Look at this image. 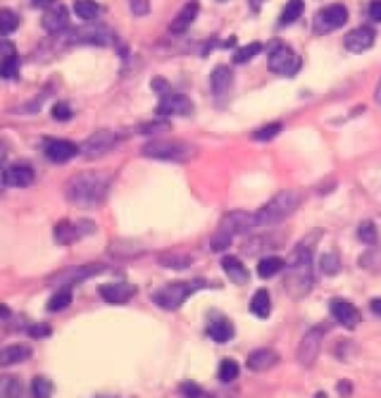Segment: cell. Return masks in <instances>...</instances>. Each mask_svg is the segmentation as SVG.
<instances>
[{"instance_id": "10", "label": "cell", "mask_w": 381, "mask_h": 398, "mask_svg": "<svg viewBox=\"0 0 381 398\" xmlns=\"http://www.w3.org/2000/svg\"><path fill=\"white\" fill-rule=\"evenodd\" d=\"M256 227H259L256 221V215L250 214V212H246V210L228 212V214L222 217L219 222V230L225 231V233L231 236L246 235Z\"/></svg>"}, {"instance_id": "50", "label": "cell", "mask_w": 381, "mask_h": 398, "mask_svg": "<svg viewBox=\"0 0 381 398\" xmlns=\"http://www.w3.org/2000/svg\"><path fill=\"white\" fill-rule=\"evenodd\" d=\"M51 327L46 326V324H34L29 328V336L33 339H43L51 336Z\"/></svg>"}, {"instance_id": "36", "label": "cell", "mask_w": 381, "mask_h": 398, "mask_svg": "<svg viewBox=\"0 0 381 398\" xmlns=\"http://www.w3.org/2000/svg\"><path fill=\"white\" fill-rule=\"evenodd\" d=\"M238 375H240V366L236 359L225 358L220 361L219 370H218V377L220 382L229 384L232 381H236Z\"/></svg>"}, {"instance_id": "24", "label": "cell", "mask_w": 381, "mask_h": 398, "mask_svg": "<svg viewBox=\"0 0 381 398\" xmlns=\"http://www.w3.org/2000/svg\"><path fill=\"white\" fill-rule=\"evenodd\" d=\"M69 23V12L66 6L57 5L48 9L42 17V26L45 27L46 32L50 33H59L64 30V27Z\"/></svg>"}, {"instance_id": "25", "label": "cell", "mask_w": 381, "mask_h": 398, "mask_svg": "<svg viewBox=\"0 0 381 398\" xmlns=\"http://www.w3.org/2000/svg\"><path fill=\"white\" fill-rule=\"evenodd\" d=\"M82 239L76 222L69 219H61L54 227V240L61 246H70Z\"/></svg>"}, {"instance_id": "16", "label": "cell", "mask_w": 381, "mask_h": 398, "mask_svg": "<svg viewBox=\"0 0 381 398\" xmlns=\"http://www.w3.org/2000/svg\"><path fill=\"white\" fill-rule=\"evenodd\" d=\"M207 336L216 344H228L236 336L234 324L225 315L212 312L207 324Z\"/></svg>"}, {"instance_id": "40", "label": "cell", "mask_w": 381, "mask_h": 398, "mask_svg": "<svg viewBox=\"0 0 381 398\" xmlns=\"http://www.w3.org/2000/svg\"><path fill=\"white\" fill-rule=\"evenodd\" d=\"M358 235L362 242L369 246H374L378 243V231L373 221L360 222V226L358 228Z\"/></svg>"}, {"instance_id": "2", "label": "cell", "mask_w": 381, "mask_h": 398, "mask_svg": "<svg viewBox=\"0 0 381 398\" xmlns=\"http://www.w3.org/2000/svg\"><path fill=\"white\" fill-rule=\"evenodd\" d=\"M285 290L294 300H302L313 290L314 273H313V251L311 246L304 243L296 246L285 275Z\"/></svg>"}, {"instance_id": "49", "label": "cell", "mask_w": 381, "mask_h": 398, "mask_svg": "<svg viewBox=\"0 0 381 398\" xmlns=\"http://www.w3.org/2000/svg\"><path fill=\"white\" fill-rule=\"evenodd\" d=\"M130 8H132V12L137 17L147 15L151 11V3L150 0H130Z\"/></svg>"}, {"instance_id": "54", "label": "cell", "mask_w": 381, "mask_h": 398, "mask_svg": "<svg viewBox=\"0 0 381 398\" xmlns=\"http://www.w3.org/2000/svg\"><path fill=\"white\" fill-rule=\"evenodd\" d=\"M371 310H373L378 318H381V299H374L371 301Z\"/></svg>"}, {"instance_id": "6", "label": "cell", "mask_w": 381, "mask_h": 398, "mask_svg": "<svg viewBox=\"0 0 381 398\" xmlns=\"http://www.w3.org/2000/svg\"><path fill=\"white\" fill-rule=\"evenodd\" d=\"M106 270V266L101 263H91V264H81V266H70L63 268V270L51 275L46 282L51 286H72L76 283H82L92 277L99 276Z\"/></svg>"}, {"instance_id": "31", "label": "cell", "mask_w": 381, "mask_h": 398, "mask_svg": "<svg viewBox=\"0 0 381 398\" xmlns=\"http://www.w3.org/2000/svg\"><path fill=\"white\" fill-rule=\"evenodd\" d=\"M359 266L368 272H381V245H374L362 254Z\"/></svg>"}, {"instance_id": "48", "label": "cell", "mask_w": 381, "mask_h": 398, "mask_svg": "<svg viewBox=\"0 0 381 398\" xmlns=\"http://www.w3.org/2000/svg\"><path fill=\"white\" fill-rule=\"evenodd\" d=\"M181 394L183 397H191V398H197V397H203L204 395V391L201 390V388L192 382V381H185L182 385H181Z\"/></svg>"}, {"instance_id": "44", "label": "cell", "mask_w": 381, "mask_h": 398, "mask_svg": "<svg viewBox=\"0 0 381 398\" xmlns=\"http://www.w3.org/2000/svg\"><path fill=\"white\" fill-rule=\"evenodd\" d=\"M320 268L325 275L333 276L340 273L341 270V263L340 258L336 254H325L320 258Z\"/></svg>"}, {"instance_id": "17", "label": "cell", "mask_w": 381, "mask_h": 398, "mask_svg": "<svg viewBox=\"0 0 381 398\" xmlns=\"http://www.w3.org/2000/svg\"><path fill=\"white\" fill-rule=\"evenodd\" d=\"M329 309L332 317L336 318L340 322V326H342L344 328L349 330L356 328L362 321V315L359 309L355 304L344 299H333L329 304Z\"/></svg>"}, {"instance_id": "37", "label": "cell", "mask_w": 381, "mask_h": 398, "mask_svg": "<svg viewBox=\"0 0 381 398\" xmlns=\"http://www.w3.org/2000/svg\"><path fill=\"white\" fill-rule=\"evenodd\" d=\"M18 26H20V20H18V15L12 11V9L2 8L0 9V34L8 36L14 33Z\"/></svg>"}, {"instance_id": "52", "label": "cell", "mask_w": 381, "mask_h": 398, "mask_svg": "<svg viewBox=\"0 0 381 398\" xmlns=\"http://www.w3.org/2000/svg\"><path fill=\"white\" fill-rule=\"evenodd\" d=\"M351 384H350V381H341L340 384H338V392L341 394V395H350L351 394Z\"/></svg>"}, {"instance_id": "43", "label": "cell", "mask_w": 381, "mask_h": 398, "mask_svg": "<svg viewBox=\"0 0 381 398\" xmlns=\"http://www.w3.org/2000/svg\"><path fill=\"white\" fill-rule=\"evenodd\" d=\"M52 391H54V386H52L51 381H48V379H46V377L38 376V377L33 379V382H32V392H33L34 397H38V398L51 397Z\"/></svg>"}, {"instance_id": "5", "label": "cell", "mask_w": 381, "mask_h": 398, "mask_svg": "<svg viewBox=\"0 0 381 398\" xmlns=\"http://www.w3.org/2000/svg\"><path fill=\"white\" fill-rule=\"evenodd\" d=\"M197 148L183 141H151L142 148V155L146 159L188 163L197 157Z\"/></svg>"}, {"instance_id": "46", "label": "cell", "mask_w": 381, "mask_h": 398, "mask_svg": "<svg viewBox=\"0 0 381 398\" xmlns=\"http://www.w3.org/2000/svg\"><path fill=\"white\" fill-rule=\"evenodd\" d=\"M170 130V124L165 121V119H156V121L152 123H145L141 126V133L142 135H156V133H163Z\"/></svg>"}, {"instance_id": "56", "label": "cell", "mask_w": 381, "mask_h": 398, "mask_svg": "<svg viewBox=\"0 0 381 398\" xmlns=\"http://www.w3.org/2000/svg\"><path fill=\"white\" fill-rule=\"evenodd\" d=\"M52 2H54V0H34V3L39 5V6H46V5H50Z\"/></svg>"}, {"instance_id": "21", "label": "cell", "mask_w": 381, "mask_h": 398, "mask_svg": "<svg viewBox=\"0 0 381 398\" xmlns=\"http://www.w3.org/2000/svg\"><path fill=\"white\" fill-rule=\"evenodd\" d=\"M220 266L224 268L228 279L236 285H245L250 279V273L246 266L241 263L236 255H225L220 260Z\"/></svg>"}, {"instance_id": "53", "label": "cell", "mask_w": 381, "mask_h": 398, "mask_svg": "<svg viewBox=\"0 0 381 398\" xmlns=\"http://www.w3.org/2000/svg\"><path fill=\"white\" fill-rule=\"evenodd\" d=\"M6 159H8V145L3 141H0V170H2Z\"/></svg>"}, {"instance_id": "8", "label": "cell", "mask_w": 381, "mask_h": 398, "mask_svg": "<svg viewBox=\"0 0 381 398\" xmlns=\"http://www.w3.org/2000/svg\"><path fill=\"white\" fill-rule=\"evenodd\" d=\"M347 20L349 11L346 6L341 3L329 5L316 14L313 20V30L316 34H327L341 29L347 23Z\"/></svg>"}, {"instance_id": "26", "label": "cell", "mask_w": 381, "mask_h": 398, "mask_svg": "<svg viewBox=\"0 0 381 398\" xmlns=\"http://www.w3.org/2000/svg\"><path fill=\"white\" fill-rule=\"evenodd\" d=\"M249 310L261 319H267L269 317V313H271V299H269L267 290L261 288L254 294L249 304Z\"/></svg>"}, {"instance_id": "13", "label": "cell", "mask_w": 381, "mask_h": 398, "mask_svg": "<svg viewBox=\"0 0 381 398\" xmlns=\"http://www.w3.org/2000/svg\"><path fill=\"white\" fill-rule=\"evenodd\" d=\"M36 179V173L32 166L15 163L8 166L2 175V182L8 188H29Z\"/></svg>"}, {"instance_id": "32", "label": "cell", "mask_w": 381, "mask_h": 398, "mask_svg": "<svg viewBox=\"0 0 381 398\" xmlns=\"http://www.w3.org/2000/svg\"><path fill=\"white\" fill-rule=\"evenodd\" d=\"M283 266H285V261L282 260V258L267 257V258H262V260L258 263L256 270H258V275L261 276L262 279H269V277L280 272Z\"/></svg>"}, {"instance_id": "38", "label": "cell", "mask_w": 381, "mask_h": 398, "mask_svg": "<svg viewBox=\"0 0 381 398\" xmlns=\"http://www.w3.org/2000/svg\"><path fill=\"white\" fill-rule=\"evenodd\" d=\"M269 248L271 246L268 245V239L265 236H255L241 246V252L247 257H255L261 252H267Z\"/></svg>"}, {"instance_id": "27", "label": "cell", "mask_w": 381, "mask_h": 398, "mask_svg": "<svg viewBox=\"0 0 381 398\" xmlns=\"http://www.w3.org/2000/svg\"><path fill=\"white\" fill-rule=\"evenodd\" d=\"M73 301L72 286H60V288L52 294V297L46 303V310L57 313L68 309Z\"/></svg>"}, {"instance_id": "23", "label": "cell", "mask_w": 381, "mask_h": 398, "mask_svg": "<svg viewBox=\"0 0 381 398\" xmlns=\"http://www.w3.org/2000/svg\"><path fill=\"white\" fill-rule=\"evenodd\" d=\"M232 84V72L225 64H219L210 73V90L215 97H224Z\"/></svg>"}, {"instance_id": "41", "label": "cell", "mask_w": 381, "mask_h": 398, "mask_svg": "<svg viewBox=\"0 0 381 398\" xmlns=\"http://www.w3.org/2000/svg\"><path fill=\"white\" fill-rule=\"evenodd\" d=\"M231 243H232V236L218 228L216 233L210 239V249L213 252H224L231 246Z\"/></svg>"}, {"instance_id": "39", "label": "cell", "mask_w": 381, "mask_h": 398, "mask_svg": "<svg viewBox=\"0 0 381 398\" xmlns=\"http://www.w3.org/2000/svg\"><path fill=\"white\" fill-rule=\"evenodd\" d=\"M261 51H262V43H259V42L247 43L245 46H241V48H238L234 52V55H232V61L237 63V64L247 63L249 60H252L255 55H258Z\"/></svg>"}, {"instance_id": "34", "label": "cell", "mask_w": 381, "mask_h": 398, "mask_svg": "<svg viewBox=\"0 0 381 398\" xmlns=\"http://www.w3.org/2000/svg\"><path fill=\"white\" fill-rule=\"evenodd\" d=\"M304 9H305L304 0H289L287 5L285 6L283 12H282L280 23L282 24H292L295 21H298L304 14Z\"/></svg>"}, {"instance_id": "11", "label": "cell", "mask_w": 381, "mask_h": 398, "mask_svg": "<svg viewBox=\"0 0 381 398\" xmlns=\"http://www.w3.org/2000/svg\"><path fill=\"white\" fill-rule=\"evenodd\" d=\"M115 133L112 130H99L91 135L81 146V154L85 159H99V157L107 154L115 145Z\"/></svg>"}, {"instance_id": "28", "label": "cell", "mask_w": 381, "mask_h": 398, "mask_svg": "<svg viewBox=\"0 0 381 398\" xmlns=\"http://www.w3.org/2000/svg\"><path fill=\"white\" fill-rule=\"evenodd\" d=\"M76 41L91 45H107L110 42V33L105 27H87L78 32Z\"/></svg>"}, {"instance_id": "1", "label": "cell", "mask_w": 381, "mask_h": 398, "mask_svg": "<svg viewBox=\"0 0 381 398\" xmlns=\"http://www.w3.org/2000/svg\"><path fill=\"white\" fill-rule=\"evenodd\" d=\"M109 187L110 177L106 172H79L68 181L64 187V197L72 206L92 209L106 200Z\"/></svg>"}, {"instance_id": "51", "label": "cell", "mask_w": 381, "mask_h": 398, "mask_svg": "<svg viewBox=\"0 0 381 398\" xmlns=\"http://www.w3.org/2000/svg\"><path fill=\"white\" fill-rule=\"evenodd\" d=\"M368 12L369 17L373 18V21L381 23V0H373V2L369 3Z\"/></svg>"}, {"instance_id": "18", "label": "cell", "mask_w": 381, "mask_h": 398, "mask_svg": "<svg viewBox=\"0 0 381 398\" xmlns=\"http://www.w3.org/2000/svg\"><path fill=\"white\" fill-rule=\"evenodd\" d=\"M374 41H375V32L373 27L360 26L358 29H353L346 34V38H344V46H346L347 51L353 54H360L369 50L371 46L374 45Z\"/></svg>"}, {"instance_id": "9", "label": "cell", "mask_w": 381, "mask_h": 398, "mask_svg": "<svg viewBox=\"0 0 381 398\" xmlns=\"http://www.w3.org/2000/svg\"><path fill=\"white\" fill-rule=\"evenodd\" d=\"M323 336L325 330L322 327H313L305 332L298 350H296V358H298L302 367L311 368L316 364V361L319 358Z\"/></svg>"}, {"instance_id": "29", "label": "cell", "mask_w": 381, "mask_h": 398, "mask_svg": "<svg viewBox=\"0 0 381 398\" xmlns=\"http://www.w3.org/2000/svg\"><path fill=\"white\" fill-rule=\"evenodd\" d=\"M158 263L167 268H173V270H185L192 263L191 257L188 254H179V252H165L158 258Z\"/></svg>"}, {"instance_id": "55", "label": "cell", "mask_w": 381, "mask_h": 398, "mask_svg": "<svg viewBox=\"0 0 381 398\" xmlns=\"http://www.w3.org/2000/svg\"><path fill=\"white\" fill-rule=\"evenodd\" d=\"M374 100H375V103H377L378 106H381V78H380V81H378L375 92H374Z\"/></svg>"}, {"instance_id": "19", "label": "cell", "mask_w": 381, "mask_h": 398, "mask_svg": "<svg viewBox=\"0 0 381 398\" xmlns=\"http://www.w3.org/2000/svg\"><path fill=\"white\" fill-rule=\"evenodd\" d=\"M33 355V349L27 344H12L0 349V370L23 364Z\"/></svg>"}, {"instance_id": "7", "label": "cell", "mask_w": 381, "mask_h": 398, "mask_svg": "<svg viewBox=\"0 0 381 398\" xmlns=\"http://www.w3.org/2000/svg\"><path fill=\"white\" fill-rule=\"evenodd\" d=\"M301 57L291 46L278 43L268 54L267 66L269 72L282 77H294L301 69Z\"/></svg>"}, {"instance_id": "20", "label": "cell", "mask_w": 381, "mask_h": 398, "mask_svg": "<svg viewBox=\"0 0 381 398\" xmlns=\"http://www.w3.org/2000/svg\"><path fill=\"white\" fill-rule=\"evenodd\" d=\"M200 11V3L197 0H189V2L185 5L179 14L173 18V21L170 23V32L174 34H182L187 32L191 24L195 21Z\"/></svg>"}, {"instance_id": "30", "label": "cell", "mask_w": 381, "mask_h": 398, "mask_svg": "<svg viewBox=\"0 0 381 398\" xmlns=\"http://www.w3.org/2000/svg\"><path fill=\"white\" fill-rule=\"evenodd\" d=\"M23 394V382L20 377L6 375L0 377V398L20 397Z\"/></svg>"}, {"instance_id": "45", "label": "cell", "mask_w": 381, "mask_h": 398, "mask_svg": "<svg viewBox=\"0 0 381 398\" xmlns=\"http://www.w3.org/2000/svg\"><path fill=\"white\" fill-rule=\"evenodd\" d=\"M51 115L55 121L66 123L73 118V110L66 101H59V103H55L54 108L51 109Z\"/></svg>"}, {"instance_id": "14", "label": "cell", "mask_w": 381, "mask_h": 398, "mask_svg": "<svg viewBox=\"0 0 381 398\" xmlns=\"http://www.w3.org/2000/svg\"><path fill=\"white\" fill-rule=\"evenodd\" d=\"M97 292L100 299L110 303V304H123L132 300L134 295L138 292L137 286L128 282H112V283H103L97 288Z\"/></svg>"}, {"instance_id": "12", "label": "cell", "mask_w": 381, "mask_h": 398, "mask_svg": "<svg viewBox=\"0 0 381 398\" xmlns=\"http://www.w3.org/2000/svg\"><path fill=\"white\" fill-rule=\"evenodd\" d=\"M43 152L51 163L64 164L75 159L79 148L75 142L68 141V139H48L43 145Z\"/></svg>"}, {"instance_id": "33", "label": "cell", "mask_w": 381, "mask_h": 398, "mask_svg": "<svg viewBox=\"0 0 381 398\" xmlns=\"http://www.w3.org/2000/svg\"><path fill=\"white\" fill-rule=\"evenodd\" d=\"M73 9H75V14L83 21L94 20L100 14V6L96 0H76Z\"/></svg>"}, {"instance_id": "15", "label": "cell", "mask_w": 381, "mask_h": 398, "mask_svg": "<svg viewBox=\"0 0 381 398\" xmlns=\"http://www.w3.org/2000/svg\"><path fill=\"white\" fill-rule=\"evenodd\" d=\"M194 105L188 96L185 94H165L160 97V103H158L155 114L161 117H172V115H189L192 112Z\"/></svg>"}, {"instance_id": "4", "label": "cell", "mask_w": 381, "mask_h": 398, "mask_svg": "<svg viewBox=\"0 0 381 398\" xmlns=\"http://www.w3.org/2000/svg\"><path fill=\"white\" fill-rule=\"evenodd\" d=\"M301 205L300 192L292 190H285L269 200L265 206L255 212L258 226H273L291 217Z\"/></svg>"}, {"instance_id": "35", "label": "cell", "mask_w": 381, "mask_h": 398, "mask_svg": "<svg viewBox=\"0 0 381 398\" xmlns=\"http://www.w3.org/2000/svg\"><path fill=\"white\" fill-rule=\"evenodd\" d=\"M18 57L17 54H0V78L14 79L18 77Z\"/></svg>"}, {"instance_id": "22", "label": "cell", "mask_w": 381, "mask_h": 398, "mask_svg": "<svg viewBox=\"0 0 381 398\" xmlns=\"http://www.w3.org/2000/svg\"><path fill=\"white\" fill-rule=\"evenodd\" d=\"M277 363L278 355L276 350L262 348L254 350V352L247 357L246 366L249 370H252V372H265V370L274 367Z\"/></svg>"}, {"instance_id": "47", "label": "cell", "mask_w": 381, "mask_h": 398, "mask_svg": "<svg viewBox=\"0 0 381 398\" xmlns=\"http://www.w3.org/2000/svg\"><path fill=\"white\" fill-rule=\"evenodd\" d=\"M151 87H152V90H154L160 97H163V96H165V94H170V92H173V91H172L170 82L167 81L165 78H163V77H155V78L152 79V82H151Z\"/></svg>"}, {"instance_id": "3", "label": "cell", "mask_w": 381, "mask_h": 398, "mask_svg": "<svg viewBox=\"0 0 381 398\" xmlns=\"http://www.w3.org/2000/svg\"><path fill=\"white\" fill-rule=\"evenodd\" d=\"M206 285L207 282L201 279V277L191 281L169 282L154 291L152 301L156 308H160L165 312L178 310L194 292L206 288Z\"/></svg>"}, {"instance_id": "42", "label": "cell", "mask_w": 381, "mask_h": 398, "mask_svg": "<svg viewBox=\"0 0 381 398\" xmlns=\"http://www.w3.org/2000/svg\"><path fill=\"white\" fill-rule=\"evenodd\" d=\"M282 132V124L280 123H271V124H267L264 127L259 128L254 133V139L258 142H269L273 141L276 136L280 135Z\"/></svg>"}]
</instances>
